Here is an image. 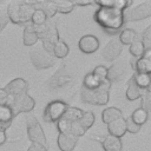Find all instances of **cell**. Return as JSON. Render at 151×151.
<instances>
[{
    "label": "cell",
    "mask_w": 151,
    "mask_h": 151,
    "mask_svg": "<svg viewBox=\"0 0 151 151\" xmlns=\"http://www.w3.org/2000/svg\"><path fill=\"white\" fill-rule=\"evenodd\" d=\"M26 126H27V136L28 139L34 143L39 144L46 149H48V143L46 139V136L44 133V130L38 122V119L34 116H28L26 119Z\"/></svg>",
    "instance_id": "obj_6"
},
{
    "label": "cell",
    "mask_w": 151,
    "mask_h": 151,
    "mask_svg": "<svg viewBox=\"0 0 151 151\" xmlns=\"http://www.w3.org/2000/svg\"><path fill=\"white\" fill-rule=\"evenodd\" d=\"M54 4H55V8L58 13L67 14L74 9V5L72 1H54Z\"/></svg>",
    "instance_id": "obj_33"
},
{
    "label": "cell",
    "mask_w": 151,
    "mask_h": 151,
    "mask_svg": "<svg viewBox=\"0 0 151 151\" xmlns=\"http://www.w3.org/2000/svg\"><path fill=\"white\" fill-rule=\"evenodd\" d=\"M72 79H73L72 73L67 70L66 65L63 64L61 67L48 79L47 85H48V87H51L53 90H57V88L64 87L65 85H67L68 83H71Z\"/></svg>",
    "instance_id": "obj_10"
},
{
    "label": "cell",
    "mask_w": 151,
    "mask_h": 151,
    "mask_svg": "<svg viewBox=\"0 0 151 151\" xmlns=\"http://www.w3.org/2000/svg\"><path fill=\"white\" fill-rule=\"evenodd\" d=\"M46 20H47V18L41 9H34L32 18H31V24L33 26H40V25L45 24Z\"/></svg>",
    "instance_id": "obj_34"
},
{
    "label": "cell",
    "mask_w": 151,
    "mask_h": 151,
    "mask_svg": "<svg viewBox=\"0 0 151 151\" xmlns=\"http://www.w3.org/2000/svg\"><path fill=\"white\" fill-rule=\"evenodd\" d=\"M11 100V97L6 93L4 88H0V105H8Z\"/></svg>",
    "instance_id": "obj_40"
},
{
    "label": "cell",
    "mask_w": 151,
    "mask_h": 151,
    "mask_svg": "<svg viewBox=\"0 0 151 151\" xmlns=\"http://www.w3.org/2000/svg\"><path fill=\"white\" fill-rule=\"evenodd\" d=\"M74 7L76 6H90V5H94L93 1H72Z\"/></svg>",
    "instance_id": "obj_42"
},
{
    "label": "cell",
    "mask_w": 151,
    "mask_h": 151,
    "mask_svg": "<svg viewBox=\"0 0 151 151\" xmlns=\"http://www.w3.org/2000/svg\"><path fill=\"white\" fill-rule=\"evenodd\" d=\"M126 74V65L124 61H117L113 63L109 68H107V74L106 79L112 84V83H118L120 81Z\"/></svg>",
    "instance_id": "obj_13"
},
{
    "label": "cell",
    "mask_w": 151,
    "mask_h": 151,
    "mask_svg": "<svg viewBox=\"0 0 151 151\" xmlns=\"http://www.w3.org/2000/svg\"><path fill=\"white\" fill-rule=\"evenodd\" d=\"M33 27L38 35V39L41 41V46L44 47V50L52 53L54 45L59 40V33L55 21L53 19H47L45 24Z\"/></svg>",
    "instance_id": "obj_2"
},
{
    "label": "cell",
    "mask_w": 151,
    "mask_h": 151,
    "mask_svg": "<svg viewBox=\"0 0 151 151\" xmlns=\"http://www.w3.org/2000/svg\"><path fill=\"white\" fill-rule=\"evenodd\" d=\"M34 12V8L28 1H21L19 6V25H27L31 22L32 14Z\"/></svg>",
    "instance_id": "obj_18"
},
{
    "label": "cell",
    "mask_w": 151,
    "mask_h": 151,
    "mask_svg": "<svg viewBox=\"0 0 151 151\" xmlns=\"http://www.w3.org/2000/svg\"><path fill=\"white\" fill-rule=\"evenodd\" d=\"M4 90L6 91V93H7L11 98H13V97H15V96L19 94V93H21V92H24V91H27V90H28V85H27L26 80H24L22 78H15V79L11 80V81L4 87Z\"/></svg>",
    "instance_id": "obj_14"
},
{
    "label": "cell",
    "mask_w": 151,
    "mask_h": 151,
    "mask_svg": "<svg viewBox=\"0 0 151 151\" xmlns=\"http://www.w3.org/2000/svg\"><path fill=\"white\" fill-rule=\"evenodd\" d=\"M122 52H123V45L119 42L118 38H113L105 45L101 54L104 59H106L107 61H113L120 55Z\"/></svg>",
    "instance_id": "obj_11"
},
{
    "label": "cell",
    "mask_w": 151,
    "mask_h": 151,
    "mask_svg": "<svg viewBox=\"0 0 151 151\" xmlns=\"http://www.w3.org/2000/svg\"><path fill=\"white\" fill-rule=\"evenodd\" d=\"M83 113H84V111H83L81 109L68 106V107L66 109V111L64 112V114L61 116V118H60V119H63V120H65V122H67V123H70V124H71L72 122H74V120H77V119H79V118L83 116Z\"/></svg>",
    "instance_id": "obj_27"
},
{
    "label": "cell",
    "mask_w": 151,
    "mask_h": 151,
    "mask_svg": "<svg viewBox=\"0 0 151 151\" xmlns=\"http://www.w3.org/2000/svg\"><path fill=\"white\" fill-rule=\"evenodd\" d=\"M125 124H126V132L137 133V132H139V130H140V126L137 125V124H134L130 117L125 119Z\"/></svg>",
    "instance_id": "obj_38"
},
{
    "label": "cell",
    "mask_w": 151,
    "mask_h": 151,
    "mask_svg": "<svg viewBox=\"0 0 151 151\" xmlns=\"http://www.w3.org/2000/svg\"><path fill=\"white\" fill-rule=\"evenodd\" d=\"M137 39H138V34L132 28H125V29H123L120 32V34H119V38H118V40H119V42L122 45H131Z\"/></svg>",
    "instance_id": "obj_25"
},
{
    "label": "cell",
    "mask_w": 151,
    "mask_h": 151,
    "mask_svg": "<svg viewBox=\"0 0 151 151\" xmlns=\"http://www.w3.org/2000/svg\"><path fill=\"white\" fill-rule=\"evenodd\" d=\"M68 51H70V48H68V45L64 41V40H58L57 41V44L54 45V47H53V50H52V54H53V57L55 58V59H63V58H65L67 54H68Z\"/></svg>",
    "instance_id": "obj_28"
},
{
    "label": "cell",
    "mask_w": 151,
    "mask_h": 151,
    "mask_svg": "<svg viewBox=\"0 0 151 151\" xmlns=\"http://www.w3.org/2000/svg\"><path fill=\"white\" fill-rule=\"evenodd\" d=\"M140 41L144 45L145 50H151V26H147L145 31L142 33Z\"/></svg>",
    "instance_id": "obj_35"
},
{
    "label": "cell",
    "mask_w": 151,
    "mask_h": 151,
    "mask_svg": "<svg viewBox=\"0 0 151 151\" xmlns=\"http://www.w3.org/2000/svg\"><path fill=\"white\" fill-rule=\"evenodd\" d=\"M111 88V83L109 80H105L100 84L99 87L88 90L85 87H81L80 97L81 100L85 104L91 105H105L109 101V92Z\"/></svg>",
    "instance_id": "obj_3"
},
{
    "label": "cell",
    "mask_w": 151,
    "mask_h": 151,
    "mask_svg": "<svg viewBox=\"0 0 151 151\" xmlns=\"http://www.w3.org/2000/svg\"><path fill=\"white\" fill-rule=\"evenodd\" d=\"M92 74L99 80V81H105V80H107L106 79V74H107V68L104 66V65H99V66H97L93 71H92Z\"/></svg>",
    "instance_id": "obj_36"
},
{
    "label": "cell",
    "mask_w": 151,
    "mask_h": 151,
    "mask_svg": "<svg viewBox=\"0 0 151 151\" xmlns=\"http://www.w3.org/2000/svg\"><path fill=\"white\" fill-rule=\"evenodd\" d=\"M147 116H149V113H147L144 109L139 107V109H137V110H134V111L132 112V114L130 116V118L132 119V122H133L134 124L142 126V125L145 124V122L147 120Z\"/></svg>",
    "instance_id": "obj_30"
},
{
    "label": "cell",
    "mask_w": 151,
    "mask_h": 151,
    "mask_svg": "<svg viewBox=\"0 0 151 151\" xmlns=\"http://www.w3.org/2000/svg\"><path fill=\"white\" fill-rule=\"evenodd\" d=\"M94 120H96V117H94L93 112H91V111H86V112H85V111H84L83 116H81L79 119H77V120H74V122L71 123V126H70V134L77 137V138L81 137V136L85 134V132L93 125Z\"/></svg>",
    "instance_id": "obj_7"
},
{
    "label": "cell",
    "mask_w": 151,
    "mask_h": 151,
    "mask_svg": "<svg viewBox=\"0 0 151 151\" xmlns=\"http://www.w3.org/2000/svg\"><path fill=\"white\" fill-rule=\"evenodd\" d=\"M136 85L142 88L143 91L150 88V84H151V78H150V74H144V73H136L132 76Z\"/></svg>",
    "instance_id": "obj_29"
},
{
    "label": "cell",
    "mask_w": 151,
    "mask_h": 151,
    "mask_svg": "<svg viewBox=\"0 0 151 151\" xmlns=\"http://www.w3.org/2000/svg\"><path fill=\"white\" fill-rule=\"evenodd\" d=\"M22 39H24V45L25 46H28V47L34 46L38 42V40H39L38 39V35H37V33L34 31V27H33V25L31 22L27 24V25H25Z\"/></svg>",
    "instance_id": "obj_21"
},
{
    "label": "cell",
    "mask_w": 151,
    "mask_h": 151,
    "mask_svg": "<svg viewBox=\"0 0 151 151\" xmlns=\"http://www.w3.org/2000/svg\"><path fill=\"white\" fill-rule=\"evenodd\" d=\"M8 21H9V19H8V17H7L6 12L0 11V32H2V31H4V28L7 26Z\"/></svg>",
    "instance_id": "obj_39"
},
{
    "label": "cell",
    "mask_w": 151,
    "mask_h": 151,
    "mask_svg": "<svg viewBox=\"0 0 151 151\" xmlns=\"http://www.w3.org/2000/svg\"><path fill=\"white\" fill-rule=\"evenodd\" d=\"M129 51H130V53L132 54V57H134L136 59L143 57V54H144V52H145V48H144V45L142 44V41H140L139 38H138L137 40H134V41L130 45Z\"/></svg>",
    "instance_id": "obj_31"
},
{
    "label": "cell",
    "mask_w": 151,
    "mask_h": 151,
    "mask_svg": "<svg viewBox=\"0 0 151 151\" xmlns=\"http://www.w3.org/2000/svg\"><path fill=\"white\" fill-rule=\"evenodd\" d=\"M125 94L129 100H136V99H139L143 97L144 91L136 85L133 78H130V80L127 81V90H126Z\"/></svg>",
    "instance_id": "obj_22"
},
{
    "label": "cell",
    "mask_w": 151,
    "mask_h": 151,
    "mask_svg": "<svg viewBox=\"0 0 151 151\" xmlns=\"http://www.w3.org/2000/svg\"><path fill=\"white\" fill-rule=\"evenodd\" d=\"M142 99V109H144L147 113L150 112V104H151V94H150V88L145 90L144 91V94L143 97L140 98Z\"/></svg>",
    "instance_id": "obj_37"
},
{
    "label": "cell",
    "mask_w": 151,
    "mask_h": 151,
    "mask_svg": "<svg viewBox=\"0 0 151 151\" xmlns=\"http://www.w3.org/2000/svg\"><path fill=\"white\" fill-rule=\"evenodd\" d=\"M77 143H78L77 137L72 134H64V133H59L58 140H57V144L60 151H73Z\"/></svg>",
    "instance_id": "obj_15"
},
{
    "label": "cell",
    "mask_w": 151,
    "mask_h": 151,
    "mask_svg": "<svg viewBox=\"0 0 151 151\" xmlns=\"http://www.w3.org/2000/svg\"><path fill=\"white\" fill-rule=\"evenodd\" d=\"M120 117H123V113L117 107H107L101 112V119L106 124H109V123H111V122H113Z\"/></svg>",
    "instance_id": "obj_26"
},
{
    "label": "cell",
    "mask_w": 151,
    "mask_h": 151,
    "mask_svg": "<svg viewBox=\"0 0 151 151\" xmlns=\"http://www.w3.org/2000/svg\"><path fill=\"white\" fill-rule=\"evenodd\" d=\"M107 130H109V134L114 136L117 138L123 137L126 133V124H125V118L120 117L111 123L107 124Z\"/></svg>",
    "instance_id": "obj_17"
},
{
    "label": "cell",
    "mask_w": 151,
    "mask_h": 151,
    "mask_svg": "<svg viewBox=\"0 0 151 151\" xmlns=\"http://www.w3.org/2000/svg\"><path fill=\"white\" fill-rule=\"evenodd\" d=\"M27 151H47V149L44 147V146H41V145H39V144H34V143H32V144L28 146Z\"/></svg>",
    "instance_id": "obj_41"
},
{
    "label": "cell",
    "mask_w": 151,
    "mask_h": 151,
    "mask_svg": "<svg viewBox=\"0 0 151 151\" xmlns=\"http://www.w3.org/2000/svg\"><path fill=\"white\" fill-rule=\"evenodd\" d=\"M35 101L34 99L28 94L27 91H24L19 94H17L15 97L11 98L8 106L12 110L13 117L19 114V113H28L34 109Z\"/></svg>",
    "instance_id": "obj_4"
},
{
    "label": "cell",
    "mask_w": 151,
    "mask_h": 151,
    "mask_svg": "<svg viewBox=\"0 0 151 151\" xmlns=\"http://www.w3.org/2000/svg\"><path fill=\"white\" fill-rule=\"evenodd\" d=\"M101 84V81H99L93 74L92 72L91 73H87L84 78V81H83V87L85 88H88V90H93V88H97L99 87Z\"/></svg>",
    "instance_id": "obj_32"
},
{
    "label": "cell",
    "mask_w": 151,
    "mask_h": 151,
    "mask_svg": "<svg viewBox=\"0 0 151 151\" xmlns=\"http://www.w3.org/2000/svg\"><path fill=\"white\" fill-rule=\"evenodd\" d=\"M78 47L83 53L91 54V53H94L99 48V40L96 35L86 34V35H83L79 39Z\"/></svg>",
    "instance_id": "obj_12"
},
{
    "label": "cell",
    "mask_w": 151,
    "mask_h": 151,
    "mask_svg": "<svg viewBox=\"0 0 151 151\" xmlns=\"http://www.w3.org/2000/svg\"><path fill=\"white\" fill-rule=\"evenodd\" d=\"M94 20L105 32L110 34L119 32L125 24L123 11L113 7H98L94 13Z\"/></svg>",
    "instance_id": "obj_1"
},
{
    "label": "cell",
    "mask_w": 151,
    "mask_h": 151,
    "mask_svg": "<svg viewBox=\"0 0 151 151\" xmlns=\"http://www.w3.org/2000/svg\"><path fill=\"white\" fill-rule=\"evenodd\" d=\"M6 139H7V137H6V133H5V131L0 130V145H2V144L6 142Z\"/></svg>",
    "instance_id": "obj_43"
},
{
    "label": "cell",
    "mask_w": 151,
    "mask_h": 151,
    "mask_svg": "<svg viewBox=\"0 0 151 151\" xmlns=\"http://www.w3.org/2000/svg\"><path fill=\"white\" fill-rule=\"evenodd\" d=\"M34 9H41L47 19H53V17L57 13L55 4L54 1H28Z\"/></svg>",
    "instance_id": "obj_16"
},
{
    "label": "cell",
    "mask_w": 151,
    "mask_h": 151,
    "mask_svg": "<svg viewBox=\"0 0 151 151\" xmlns=\"http://www.w3.org/2000/svg\"><path fill=\"white\" fill-rule=\"evenodd\" d=\"M124 14V21H138L144 20L151 17V2L144 1L143 4L138 5L134 8H126L123 11Z\"/></svg>",
    "instance_id": "obj_8"
},
{
    "label": "cell",
    "mask_w": 151,
    "mask_h": 151,
    "mask_svg": "<svg viewBox=\"0 0 151 151\" xmlns=\"http://www.w3.org/2000/svg\"><path fill=\"white\" fill-rule=\"evenodd\" d=\"M21 4V0H14L12 2H9V5L7 6V9H6V14L8 17V19L15 24V25H19V6Z\"/></svg>",
    "instance_id": "obj_24"
},
{
    "label": "cell",
    "mask_w": 151,
    "mask_h": 151,
    "mask_svg": "<svg viewBox=\"0 0 151 151\" xmlns=\"http://www.w3.org/2000/svg\"><path fill=\"white\" fill-rule=\"evenodd\" d=\"M13 113L8 105H0V130L5 131L12 125Z\"/></svg>",
    "instance_id": "obj_20"
},
{
    "label": "cell",
    "mask_w": 151,
    "mask_h": 151,
    "mask_svg": "<svg viewBox=\"0 0 151 151\" xmlns=\"http://www.w3.org/2000/svg\"><path fill=\"white\" fill-rule=\"evenodd\" d=\"M101 145L105 151H122L123 149L120 138H117L111 134H107L101 139Z\"/></svg>",
    "instance_id": "obj_19"
},
{
    "label": "cell",
    "mask_w": 151,
    "mask_h": 151,
    "mask_svg": "<svg viewBox=\"0 0 151 151\" xmlns=\"http://www.w3.org/2000/svg\"><path fill=\"white\" fill-rule=\"evenodd\" d=\"M67 107H68V105L63 100H53V101L48 103L44 110L45 122L57 123L61 118V116L64 114V112L66 111Z\"/></svg>",
    "instance_id": "obj_9"
},
{
    "label": "cell",
    "mask_w": 151,
    "mask_h": 151,
    "mask_svg": "<svg viewBox=\"0 0 151 151\" xmlns=\"http://www.w3.org/2000/svg\"><path fill=\"white\" fill-rule=\"evenodd\" d=\"M29 57H31L32 64L38 70L50 68V67L54 66V64L57 61V59L53 57V54L51 52H47L46 50H44L42 46L32 48L29 52Z\"/></svg>",
    "instance_id": "obj_5"
},
{
    "label": "cell",
    "mask_w": 151,
    "mask_h": 151,
    "mask_svg": "<svg viewBox=\"0 0 151 151\" xmlns=\"http://www.w3.org/2000/svg\"><path fill=\"white\" fill-rule=\"evenodd\" d=\"M133 67H134L136 73L150 74V72H151V58H145V57L138 58L134 61Z\"/></svg>",
    "instance_id": "obj_23"
}]
</instances>
